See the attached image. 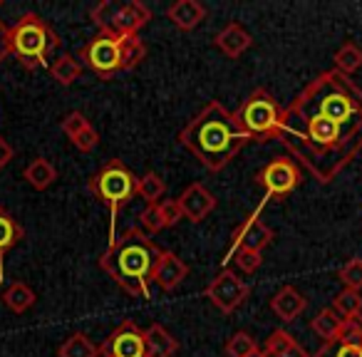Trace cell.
I'll return each mask as SVG.
<instances>
[{
    "mask_svg": "<svg viewBox=\"0 0 362 357\" xmlns=\"http://www.w3.org/2000/svg\"><path fill=\"white\" fill-rule=\"evenodd\" d=\"M278 141L317 184H330L362 149V124H337L298 100L283 110Z\"/></svg>",
    "mask_w": 362,
    "mask_h": 357,
    "instance_id": "obj_1",
    "label": "cell"
},
{
    "mask_svg": "<svg viewBox=\"0 0 362 357\" xmlns=\"http://www.w3.org/2000/svg\"><path fill=\"white\" fill-rule=\"evenodd\" d=\"M179 141L197 156L199 164L216 174L236 159L243 146L251 144V136L241 129L233 112L214 100L181 129Z\"/></svg>",
    "mask_w": 362,
    "mask_h": 357,
    "instance_id": "obj_2",
    "label": "cell"
},
{
    "mask_svg": "<svg viewBox=\"0 0 362 357\" xmlns=\"http://www.w3.org/2000/svg\"><path fill=\"white\" fill-rule=\"evenodd\" d=\"M159 253L161 248L141 228H127L100 256V268L129 295L149 298Z\"/></svg>",
    "mask_w": 362,
    "mask_h": 357,
    "instance_id": "obj_3",
    "label": "cell"
},
{
    "mask_svg": "<svg viewBox=\"0 0 362 357\" xmlns=\"http://www.w3.org/2000/svg\"><path fill=\"white\" fill-rule=\"evenodd\" d=\"M60 45V35L35 13H25L16 25L8 28V52L28 70L45 67Z\"/></svg>",
    "mask_w": 362,
    "mask_h": 357,
    "instance_id": "obj_4",
    "label": "cell"
},
{
    "mask_svg": "<svg viewBox=\"0 0 362 357\" xmlns=\"http://www.w3.org/2000/svg\"><path fill=\"white\" fill-rule=\"evenodd\" d=\"M241 124V129L251 136V141L266 144L271 139H278L283 127V107L268 90L258 87L246 97L238 112H233Z\"/></svg>",
    "mask_w": 362,
    "mask_h": 357,
    "instance_id": "obj_5",
    "label": "cell"
},
{
    "mask_svg": "<svg viewBox=\"0 0 362 357\" xmlns=\"http://www.w3.org/2000/svg\"><path fill=\"white\" fill-rule=\"evenodd\" d=\"M90 192L95 194L97 201H102L112 211V216L117 218L122 206L132 201L136 197V176L124 161L110 159L95 176L90 179ZM112 218V221H115Z\"/></svg>",
    "mask_w": 362,
    "mask_h": 357,
    "instance_id": "obj_6",
    "label": "cell"
},
{
    "mask_svg": "<svg viewBox=\"0 0 362 357\" xmlns=\"http://www.w3.org/2000/svg\"><path fill=\"white\" fill-rule=\"evenodd\" d=\"M303 174L300 166L291 156H276L256 174V184L271 199H286L300 187Z\"/></svg>",
    "mask_w": 362,
    "mask_h": 357,
    "instance_id": "obj_7",
    "label": "cell"
},
{
    "mask_svg": "<svg viewBox=\"0 0 362 357\" xmlns=\"http://www.w3.org/2000/svg\"><path fill=\"white\" fill-rule=\"evenodd\" d=\"M80 60L102 80H112L119 67V47L115 33H100L80 50Z\"/></svg>",
    "mask_w": 362,
    "mask_h": 357,
    "instance_id": "obj_8",
    "label": "cell"
},
{
    "mask_svg": "<svg viewBox=\"0 0 362 357\" xmlns=\"http://www.w3.org/2000/svg\"><path fill=\"white\" fill-rule=\"evenodd\" d=\"M248 295H251V286L243 283L233 271H221L206 286V298L226 315L236 310Z\"/></svg>",
    "mask_w": 362,
    "mask_h": 357,
    "instance_id": "obj_9",
    "label": "cell"
},
{
    "mask_svg": "<svg viewBox=\"0 0 362 357\" xmlns=\"http://www.w3.org/2000/svg\"><path fill=\"white\" fill-rule=\"evenodd\" d=\"M100 357H146L144 330L134 320H124L100 345Z\"/></svg>",
    "mask_w": 362,
    "mask_h": 357,
    "instance_id": "obj_10",
    "label": "cell"
},
{
    "mask_svg": "<svg viewBox=\"0 0 362 357\" xmlns=\"http://www.w3.org/2000/svg\"><path fill=\"white\" fill-rule=\"evenodd\" d=\"M313 357H362V315L342 320L337 337L322 342Z\"/></svg>",
    "mask_w": 362,
    "mask_h": 357,
    "instance_id": "obj_11",
    "label": "cell"
},
{
    "mask_svg": "<svg viewBox=\"0 0 362 357\" xmlns=\"http://www.w3.org/2000/svg\"><path fill=\"white\" fill-rule=\"evenodd\" d=\"M176 201H179L181 216L189 218L192 223H202L204 218H206L209 213L216 209V197H214V194L199 182L189 184V187L184 189V194H181Z\"/></svg>",
    "mask_w": 362,
    "mask_h": 357,
    "instance_id": "obj_12",
    "label": "cell"
},
{
    "mask_svg": "<svg viewBox=\"0 0 362 357\" xmlns=\"http://www.w3.org/2000/svg\"><path fill=\"white\" fill-rule=\"evenodd\" d=\"M276 238L273 228H268L266 223L258 218V213L248 216L241 226L233 231V251H258L263 253V248L271 246V241Z\"/></svg>",
    "mask_w": 362,
    "mask_h": 357,
    "instance_id": "obj_13",
    "label": "cell"
},
{
    "mask_svg": "<svg viewBox=\"0 0 362 357\" xmlns=\"http://www.w3.org/2000/svg\"><path fill=\"white\" fill-rule=\"evenodd\" d=\"M189 276V266L176 256L174 251H161L159 261L154 266V273H151V283L161 288V291H174L184 283V278Z\"/></svg>",
    "mask_w": 362,
    "mask_h": 357,
    "instance_id": "obj_14",
    "label": "cell"
},
{
    "mask_svg": "<svg viewBox=\"0 0 362 357\" xmlns=\"http://www.w3.org/2000/svg\"><path fill=\"white\" fill-rule=\"evenodd\" d=\"M151 21V11L139 3V0H129V3H122L119 13H117V21H115V33L117 37L122 35H139V30Z\"/></svg>",
    "mask_w": 362,
    "mask_h": 357,
    "instance_id": "obj_15",
    "label": "cell"
},
{
    "mask_svg": "<svg viewBox=\"0 0 362 357\" xmlns=\"http://www.w3.org/2000/svg\"><path fill=\"white\" fill-rule=\"evenodd\" d=\"M214 45H216L226 57L236 60V57H241L243 52L253 45V37H251V33H248L246 28L238 25V23H228L221 33H216Z\"/></svg>",
    "mask_w": 362,
    "mask_h": 357,
    "instance_id": "obj_16",
    "label": "cell"
},
{
    "mask_svg": "<svg viewBox=\"0 0 362 357\" xmlns=\"http://www.w3.org/2000/svg\"><path fill=\"white\" fill-rule=\"evenodd\" d=\"M25 231L18 223V218L8 211L6 206H0V281H6V256L11 248H16L23 241Z\"/></svg>",
    "mask_w": 362,
    "mask_h": 357,
    "instance_id": "obj_17",
    "label": "cell"
},
{
    "mask_svg": "<svg viewBox=\"0 0 362 357\" xmlns=\"http://www.w3.org/2000/svg\"><path fill=\"white\" fill-rule=\"evenodd\" d=\"M166 18H169L179 30L189 33L206 18V8H204L199 0H176L174 6H169V11H166Z\"/></svg>",
    "mask_w": 362,
    "mask_h": 357,
    "instance_id": "obj_18",
    "label": "cell"
},
{
    "mask_svg": "<svg viewBox=\"0 0 362 357\" xmlns=\"http://www.w3.org/2000/svg\"><path fill=\"white\" fill-rule=\"evenodd\" d=\"M305 308H308L305 295H300L293 286H283L281 291L271 298V310L286 322H293Z\"/></svg>",
    "mask_w": 362,
    "mask_h": 357,
    "instance_id": "obj_19",
    "label": "cell"
},
{
    "mask_svg": "<svg viewBox=\"0 0 362 357\" xmlns=\"http://www.w3.org/2000/svg\"><path fill=\"white\" fill-rule=\"evenodd\" d=\"M144 345H146V357H174L176 350H179L176 337L164 325H159V322H154L144 332Z\"/></svg>",
    "mask_w": 362,
    "mask_h": 357,
    "instance_id": "obj_20",
    "label": "cell"
},
{
    "mask_svg": "<svg viewBox=\"0 0 362 357\" xmlns=\"http://www.w3.org/2000/svg\"><path fill=\"white\" fill-rule=\"evenodd\" d=\"M23 179H25L33 189H37V192H45L47 187H52V184H55L57 169L45 159V156H37V159H33L30 164L25 166V171H23Z\"/></svg>",
    "mask_w": 362,
    "mask_h": 357,
    "instance_id": "obj_21",
    "label": "cell"
},
{
    "mask_svg": "<svg viewBox=\"0 0 362 357\" xmlns=\"http://www.w3.org/2000/svg\"><path fill=\"white\" fill-rule=\"evenodd\" d=\"M35 300H37L35 291L23 281L11 283V286L3 291V303H6V308L13 312H18V315L25 312V310H30V308L35 305Z\"/></svg>",
    "mask_w": 362,
    "mask_h": 357,
    "instance_id": "obj_22",
    "label": "cell"
},
{
    "mask_svg": "<svg viewBox=\"0 0 362 357\" xmlns=\"http://www.w3.org/2000/svg\"><path fill=\"white\" fill-rule=\"evenodd\" d=\"M117 47H119V67L122 70H134V67L146 57V45L139 35L117 37Z\"/></svg>",
    "mask_w": 362,
    "mask_h": 357,
    "instance_id": "obj_23",
    "label": "cell"
},
{
    "mask_svg": "<svg viewBox=\"0 0 362 357\" xmlns=\"http://www.w3.org/2000/svg\"><path fill=\"white\" fill-rule=\"evenodd\" d=\"M57 357H100V347H97L85 332H72L60 345Z\"/></svg>",
    "mask_w": 362,
    "mask_h": 357,
    "instance_id": "obj_24",
    "label": "cell"
},
{
    "mask_svg": "<svg viewBox=\"0 0 362 357\" xmlns=\"http://www.w3.org/2000/svg\"><path fill=\"white\" fill-rule=\"evenodd\" d=\"M310 327L317 337H322V342H327V340H332V337H337V332H340V327H342V317L337 315L332 308H322V310L313 317Z\"/></svg>",
    "mask_w": 362,
    "mask_h": 357,
    "instance_id": "obj_25",
    "label": "cell"
},
{
    "mask_svg": "<svg viewBox=\"0 0 362 357\" xmlns=\"http://www.w3.org/2000/svg\"><path fill=\"white\" fill-rule=\"evenodd\" d=\"M50 75L55 77L57 85L70 87L75 80H80L82 65H80V60H75L72 55H60V57H57V60L50 65Z\"/></svg>",
    "mask_w": 362,
    "mask_h": 357,
    "instance_id": "obj_26",
    "label": "cell"
},
{
    "mask_svg": "<svg viewBox=\"0 0 362 357\" xmlns=\"http://www.w3.org/2000/svg\"><path fill=\"white\" fill-rule=\"evenodd\" d=\"M166 194V184L156 171H146L141 179H136V197L144 199L146 206L149 204H159V199Z\"/></svg>",
    "mask_w": 362,
    "mask_h": 357,
    "instance_id": "obj_27",
    "label": "cell"
},
{
    "mask_svg": "<svg viewBox=\"0 0 362 357\" xmlns=\"http://www.w3.org/2000/svg\"><path fill=\"white\" fill-rule=\"evenodd\" d=\"M332 310H335L342 320H350V317L362 315L360 291H347V288H342V291L335 295V300H332Z\"/></svg>",
    "mask_w": 362,
    "mask_h": 357,
    "instance_id": "obj_28",
    "label": "cell"
},
{
    "mask_svg": "<svg viewBox=\"0 0 362 357\" xmlns=\"http://www.w3.org/2000/svg\"><path fill=\"white\" fill-rule=\"evenodd\" d=\"M360 67H362V50L355 42H345V45L335 52V70L350 77L352 72H357Z\"/></svg>",
    "mask_w": 362,
    "mask_h": 357,
    "instance_id": "obj_29",
    "label": "cell"
},
{
    "mask_svg": "<svg viewBox=\"0 0 362 357\" xmlns=\"http://www.w3.org/2000/svg\"><path fill=\"white\" fill-rule=\"evenodd\" d=\"M119 8H122V3H117V0H102V3H97V6L92 8L90 18H92V23L100 28V33H112Z\"/></svg>",
    "mask_w": 362,
    "mask_h": 357,
    "instance_id": "obj_30",
    "label": "cell"
},
{
    "mask_svg": "<svg viewBox=\"0 0 362 357\" xmlns=\"http://www.w3.org/2000/svg\"><path fill=\"white\" fill-rule=\"evenodd\" d=\"M258 350V345H256V340H253L248 332H233L231 335V340L226 342V355L228 357H248V355H253V352Z\"/></svg>",
    "mask_w": 362,
    "mask_h": 357,
    "instance_id": "obj_31",
    "label": "cell"
},
{
    "mask_svg": "<svg viewBox=\"0 0 362 357\" xmlns=\"http://www.w3.org/2000/svg\"><path fill=\"white\" fill-rule=\"evenodd\" d=\"M340 283L347 288V291H360L362 288V258H350L345 266L337 273Z\"/></svg>",
    "mask_w": 362,
    "mask_h": 357,
    "instance_id": "obj_32",
    "label": "cell"
},
{
    "mask_svg": "<svg viewBox=\"0 0 362 357\" xmlns=\"http://www.w3.org/2000/svg\"><path fill=\"white\" fill-rule=\"evenodd\" d=\"M296 342L298 340L291 335V332H286V330H273L271 337L266 340V350H263V355L271 357V355H278V352H286V350H291V347L296 345Z\"/></svg>",
    "mask_w": 362,
    "mask_h": 357,
    "instance_id": "obj_33",
    "label": "cell"
},
{
    "mask_svg": "<svg viewBox=\"0 0 362 357\" xmlns=\"http://www.w3.org/2000/svg\"><path fill=\"white\" fill-rule=\"evenodd\" d=\"M139 223L146 228V233H159L164 231V218H161V211H159V204H149L144 211L139 213Z\"/></svg>",
    "mask_w": 362,
    "mask_h": 357,
    "instance_id": "obj_34",
    "label": "cell"
},
{
    "mask_svg": "<svg viewBox=\"0 0 362 357\" xmlns=\"http://www.w3.org/2000/svg\"><path fill=\"white\" fill-rule=\"evenodd\" d=\"M233 261H236L238 271H243L246 276L256 273L263 263V253L258 251H233Z\"/></svg>",
    "mask_w": 362,
    "mask_h": 357,
    "instance_id": "obj_35",
    "label": "cell"
},
{
    "mask_svg": "<svg viewBox=\"0 0 362 357\" xmlns=\"http://www.w3.org/2000/svg\"><path fill=\"white\" fill-rule=\"evenodd\" d=\"M60 127H62V131L70 136V139H75V136L80 134L82 129H87V127H90V119H87L82 112H70V115L62 119Z\"/></svg>",
    "mask_w": 362,
    "mask_h": 357,
    "instance_id": "obj_36",
    "label": "cell"
},
{
    "mask_svg": "<svg viewBox=\"0 0 362 357\" xmlns=\"http://www.w3.org/2000/svg\"><path fill=\"white\" fill-rule=\"evenodd\" d=\"M70 141H72V144H75L80 151L90 154V151H95V149H97V144H100V134H97V129L90 124L87 129H82L80 134H77L75 139H70Z\"/></svg>",
    "mask_w": 362,
    "mask_h": 357,
    "instance_id": "obj_37",
    "label": "cell"
},
{
    "mask_svg": "<svg viewBox=\"0 0 362 357\" xmlns=\"http://www.w3.org/2000/svg\"><path fill=\"white\" fill-rule=\"evenodd\" d=\"M159 211H161V218H164V226L171 228L181 221V209H179V201L176 199H166V201H159Z\"/></svg>",
    "mask_w": 362,
    "mask_h": 357,
    "instance_id": "obj_38",
    "label": "cell"
},
{
    "mask_svg": "<svg viewBox=\"0 0 362 357\" xmlns=\"http://www.w3.org/2000/svg\"><path fill=\"white\" fill-rule=\"evenodd\" d=\"M11 159H13V146L8 144L6 136H0V171L11 164Z\"/></svg>",
    "mask_w": 362,
    "mask_h": 357,
    "instance_id": "obj_39",
    "label": "cell"
},
{
    "mask_svg": "<svg viewBox=\"0 0 362 357\" xmlns=\"http://www.w3.org/2000/svg\"><path fill=\"white\" fill-rule=\"evenodd\" d=\"M8 55H11V52H8V28H6V23L0 21V62L6 60Z\"/></svg>",
    "mask_w": 362,
    "mask_h": 357,
    "instance_id": "obj_40",
    "label": "cell"
},
{
    "mask_svg": "<svg viewBox=\"0 0 362 357\" xmlns=\"http://www.w3.org/2000/svg\"><path fill=\"white\" fill-rule=\"evenodd\" d=\"M271 357H310V355H308V350H305V347H303V345H298V342H296V345H293L291 350H286V352H278V355H271Z\"/></svg>",
    "mask_w": 362,
    "mask_h": 357,
    "instance_id": "obj_41",
    "label": "cell"
},
{
    "mask_svg": "<svg viewBox=\"0 0 362 357\" xmlns=\"http://www.w3.org/2000/svg\"><path fill=\"white\" fill-rule=\"evenodd\" d=\"M248 357H266V355H263V350H256L253 355H248Z\"/></svg>",
    "mask_w": 362,
    "mask_h": 357,
    "instance_id": "obj_42",
    "label": "cell"
}]
</instances>
